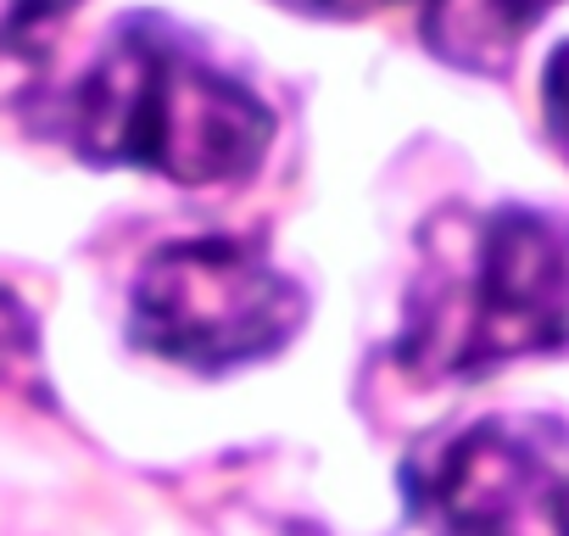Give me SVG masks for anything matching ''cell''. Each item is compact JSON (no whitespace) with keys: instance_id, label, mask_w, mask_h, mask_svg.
<instances>
[{"instance_id":"6da1fadb","label":"cell","mask_w":569,"mask_h":536,"mask_svg":"<svg viewBox=\"0 0 569 536\" xmlns=\"http://www.w3.org/2000/svg\"><path fill=\"white\" fill-rule=\"evenodd\" d=\"M558 347H569V218L452 207L419 229L397 336L408 375L475 380Z\"/></svg>"},{"instance_id":"7a4b0ae2","label":"cell","mask_w":569,"mask_h":536,"mask_svg":"<svg viewBox=\"0 0 569 536\" xmlns=\"http://www.w3.org/2000/svg\"><path fill=\"white\" fill-rule=\"evenodd\" d=\"M68 146L96 168H146L173 185H234L273 140V112L168 18L112 23L62 107Z\"/></svg>"},{"instance_id":"3957f363","label":"cell","mask_w":569,"mask_h":536,"mask_svg":"<svg viewBox=\"0 0 569 536\" xmlns=\"http://www.w3.org/2000/svg\"><path fill=\"white\" fill-rule=\"evenodd\" d=\"M302 286L229 235H196L162 246L134 286L129 336L184 369H240L279 353L302 330Z\"/></svg>"},{"instance_id":"277c9868","label":"cell","mask_w":569,"mask_h":536,"mask_svg":"<svg viewBox=\"0 0 569 536\" xmlns=\"http://www.w3.org/2000/svg\"><path fill=\"white\" fill-rule=\"evenodd\" d=\"M430 536H569V430L552 414H491L402 475Z\"/></svg>"},{"instance_id":"5b68a950","label":"cell","mask_w":569,"mask_h":536,"mask_svg":"<svg viewBox=\"0 0 569 536\" xmlns=\"http://www.w3.org/2000/svg\"><path fill=\"white\" fill-rule=\"evenodd\" d=\"M552 0H436L430 40L463 68H497Z\"/></svg>"},{"instance_id":"8992f818","label":"cell","mask_w":569,"mask_h":536,"mask_svg":"<svg viewBox=\"0 0 569 536\" xmlns=\"http://www.w3.org/2000/svg\"><path fill=\"white\" fill-rule=\"evenodd\" d=\"M40 380V336L34 319L0 291V391H34Z\"/></svg>"},{"instance_id":"52a82bcc","label":"cell","mask_w":569,"mask_h":536,"mask_svg":"<svg viewBox=\"0 0 569 536\" xmlns=\"http://www.w3.org/2000/svg\"><path fill=\"white\" fill-rule=\"evenodd\" d=\"M79 0H0V57L40 46Z\"/></svg>"},{"instance_id":"ba28073f","label":"cell","mask_w":569,"mask_h":536,"mask_svg":"<svg viewBox=\"0 0 569 536\" xmlns=\"http://www.w3.org/2000/svg\"><path fill=\"white\" fill-rule=\"evenodd\" d=\"M541 112H547V129H552L558 151L569 157V40L547 57V73H541Z\"/></svg>"},{"instance_id":"9c48e42d","label":"cell","mask_w":569,"mask_h":536,"mask_svg":"<svg viewBox=\"0 0 569 536\" xmlns=\"http://www.w3.org/2000/svg\"><path fill=\"white\" fill-rule=\"evenodd\" d=\"M284 7H302V12H319V18H375V12L402 7V0H284Z\"/></svg>"}]
</instances>
